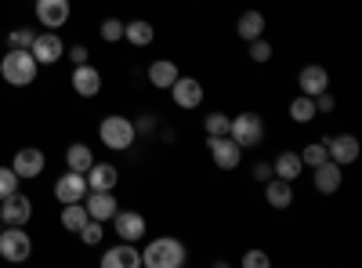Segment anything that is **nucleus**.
I'll use <instances>...</instances> for the list:
<instances>
[{"instance_id":"obj_1","label":"nucleus","mask_w":362,"mask_h":268,"mask_svg":"<svg viewBox=\"0 0 362 268\" xmlns=\"http://www.w3.org/2000/svg\"><path fill=\"white\" fill-rule=\"evenodd\" d=\"M40 73V62L33 58L29 47H11L4 58H0V76H4L11 87H29Z\"/></svg>"},{"instance_id":"obj_2","label":"nucleus","mask_w":362,"mask_h":268,"mask_svg":"<svg viewBox=\"0 0 362 268\" xmlns=\"http://www.w3.org/2000/svg\"><path fill=\"white\" fill-rule=\"evenodd\" d=\"M185 257H189L185 243L174 240V235H160V240L145 243V250H141V264L145 268H181Z\"/></svg>"},{"instance_id":"obj_3","label":"nucleus","mask_w":362,"mask_h":268,"mask_svg":"<svg viewBox=\"0 0 362 268\" xmlns=\"http://www.w3.org/2000/svg\"><path fill=\"white\" fill-rule=\"evenodd\" d=\"M98 138H102L105 148L127 153V148L134 145V138H138V127H134V120H127V116H105L102 127H98Z\"/></svg>"},{"instance_id":"obj_4","label":"nucleus","mask_w":362,"mask_h":268,"mask_svg":"<svg viewBox=\"0 0 362 268\" xmlns=\"http://www.w3.org/2000/svg\"><path fill=\"white\" fill-rule=\"evenodd\" d=\"M228 138L239 148H254L264 138V120L257 112H239V116H232V124H228Z\"/></svg>"},{"instance_id":"obj_5","label":"nucleus","mask_w":362,"mask_h":268,"mask_svg":"<svg viewBox=\"0 0 362 268\" xmlns=\"http://www.w3.org/2000/svg\"><path fill=\"white\" fill-rule=\"evenodd\" d=\"M29 254H33V240L25 235V225L0 228V257L4 261H25Z\"/></svg>"},{"instance_id":"obj_6","label":"nucleus","mask_w":362,"mask_h":268,"mask_svg":"<svg viewBox=\"0 0 362 268\" xmlns=\"http://www.w3.org/2000/svg\"><path fill=\"white\" fill-rule=\"evenodd\" d=\"M206 153H210V160H214V167H221V170H235L239 163H243V148H239L228 134L206 138Z\"/></svg>"},{"instance_id":"obj_7","label":"nucleus","mask_w":362,"mask_h":268,"mask_svg":"<svg viewBox=\"0 0 362 268\" xmlns=\"http://www.w3.org/2000/svg\"><path fill=\"white\" fill-rule=\"evenodd\" d=\"M29 51H33V58H37L40 66H54L58 58L66 54V44H62V37H58L54 29H47V33L33 37V44H29Z\"/></svg>"},{"instance_id":"obj_8","label":"nucleus","mask_w":362,"mask_h":268,"mask_svg":"<svg viewBox=\"0 0 362 268\" xmlns=\"http://www.w3.org/2000/svg\"><path fill=\"white\" fill-rule=\"evenodd\" d=\"M170 98L177 109H196V105H203V83L196 76H177L170 83Z\"/></svg>"},{"instance_id":"obj_9","label":"nucleus","mask_w":362,"mask_h":268,"mask_svg":"<svg viewBox=\"0 0 362 268\" xmlns=\"http://www.w3.org/2000/svg\"><path fill=\"white\" fill-rule=\"evenodd\" d=\"M83 196H87V174H80V170H66L54 182V199L58 203H80Z\"/></svg>"},{"instance_id":"obj_10","label":"nucleus","mask_w":362,"mask_h":268,"mask_svg":"<svg viewBox=\"0 0 362 268\" xmlns=\"http://www.w3.org/2000/svg\"><path fill=\"white\" fill-rule=\"evenodd\" d=\"M112 228L124 243H141L145 240V218L138 211H116L112 214Z\"/></svg>"},{"instance_id":"obj_11","label":"nucleus","mask_w":362,"mask_h":268,"mask_svg":"<svg viewBox=\"0 0 362 268\" xmlns=\"http://www.w3.org/2000/svg\"><path fill=\"white\" fill-rule=\"evenodd\" d=\"M315 174H312V185L322 192V196H334L341 185H344V167L341 163H334V160H322L319 167H312Z\"/></svg>"},{"instance_id":"obj_12","label":"nucleus","mask_w":362,"mask_h":268,"mask_svg":"<svg viewBox=\"0 0 362 268\" xmlns=\"http://www.w3.org/2000/svg\"><path fill=\"white\" fill-rule=\"evenodd\" d=\"M0 218H4V225H25L33 218V203L22 192H11L8 199H0Z\"/></svg>"},{"instance_id":"obj_13","label":"nucleus","mask_w":362,"mask_h":268,"mask_svg":"<svg viewBox=\"0 0 362 268\" xmlns=\"http://www.w3.org/2000/svg\"><path fill=\"white\" fill-rule=\"evenodd\" d=\"M326 156L334 160V163H341V167L355 163V160H358V138H351V134L326 138Z\"/></svg>"},{"instance_id":"obj_14","label":"nucleus","mask_w":362,"mask_h":268,"mask_svg":"<svg viewBox=\"0 0 362 268\" xmlns=\"http://www.w3.org/2000/svg\"><path fill=\"white\" fill-rule=\"evenodd\" d=\"M73 91H76L80 98H95V95L102 91V73L90 66V62H80V66L73 69Z\"/></svg>"},{"instance_id":"obj_15","label":"nucleus","mask_w":362,"mask_h":268,"mask_svg":"<svg viewBox=\"0 0 362 268\" xmlns=\"http://www.w3.org/2000/svg\"><path fill=\"white\" fill-rule=\"evenodd\" d=\"M37 18L44 29H62L69 22V0H37Z\"/></svg>"},{"instance_id":"obj_16","label":"nucleus","mask_w":362,"mask_h":268,"mask_svg":"<svg viewBox=\"0 0 362 268\" xmlns=\"http://www.w3.org/2000/svg\"><path fill=\"white\" fill-rule=\"evenodd\" d=\"M138 264H141L138 243H116L102 254V268H138Z\"/></svg>"},{"instance_id":"obj_17","label":"nucleus","mask_w":362,"mask_h":268,"mask_svg":"<svg viewBox=\"0 0 362 268\" xmlns=\"http://www.w3.org/2000/svg\"><path fill=\"white\" fill-rule=\"evenodd\" d=\"M44 153L40 148H33V145H25V148H18L15 153V163H11V170L18 174V177H40L44 174Z\"/></svg>"},{"instance_id":"obj_18","label":"nucleus","mask_w":362,"mask_h":268,"mask_svg":"<svg viewBox=\"0 0 362 268\" xmlns=\"http://www.w3.org/2000/svg\"><path fill=\"white\" fill-rule=\"evenodd\" d=\"M83 206H87V214L95 218V221H102V225L119 211V203H116L112 192H90V189H87V196H83Z\"/></svg>"},{"instance_id":"obj_19","label":"nucleus","mask_w":362,"mask_h":268,"mask_svg":"<svg viewBox=\"0 0 362 268\" xmlns=\"http://www.w3.org/2000/svg\"><path fill=\"white\" fill-rule=\"evenodd\" d=\"M116 182H119V170L112 163H98V160L90 163V170H87V189L90 192H112Z\"/></svg>"},{"instance_id":"obj_20","label":"nucleus","mask_w":362,"mask_h":268,"mask_svg":"<svg viewBox=\"0 0 362 268\" xmlns=\"http://www.w3.org/2000/svg\"><path fill=\"white\" fill-rule=\"evenodd\" d=\"M264 199H268L272 211H286V206L293 203V182H283V177L272 174L264 182Z\"/></svg>"},{"instance_id":"obj_21","label":"nucleus","mask_w":362,"mask_h":268,"mask_svg":"<svg viewBox=\"0 0 362 268\" xmlns=\"http://www.w3.org/2000/svg\"><path fill=\"white\" fill-rule=\"evenodd\" d=\"M297 87H300V95L315 98V95H322L326 87H329V73L322 66H305V69H300V76H297Z\"/></svg>"},{"instance_id":"obj_22","label":"nucleus","mask_w":362,"mask_h":268,"mask_svg":"<svg viewBox=\"0 0 362 268\" xmlns=\"http://www.w3.org/2000/svg\"><path fill=\"white\" fill-rule=\"evenodd\" d=\"M181 76L177 62H170V58H156L153 66H148V83L160 87V91H170V83Z\"/></svg>"},{"instance_id":"obj_23","label":"nucleus","mask_w":362,"mask_h":268,"mask_svg":"<svg viewBox=\"0 0 362 268\" xmlns=\"http://www.w3.org/2000/svg\"><path fill=\"white\" fill-rule=\"evenodd\" d=\"M300 170H305V163H300V153H290V148H283V153L276 156V163H272V174L283 177V182H297Z\"/></svg>"},{"instance_id":"obj_24","label":"nucleus","mask_w":362,"mask_h":268,"mask_svg":"<svg viewBox=\"0 0 362 268\" xmlns=\"http://www.w3.org/2000/svg\"><path fill=\"white\" fill-rule=\"evenodd\" d=\"M124 40L134 44V47H148V44L156 40V29H153V22H145V18L124 22Z\"/></svg>"},{"instance_id":"obj_25","label":"nucleus","mask_w":362,"mask_h":268,"mask_svg":"<svg viewBox=\"0 0 362 268\" xmlns=\"http://www.w3.org/2000/svg\"><path fill=\"white\" fill-rule=\"evenodd\" d=\"M235 33H239V40L264 37V15L261 11H243V15H239V22H235Z\"/></svg>"},{"instance_id":"obj_26","label":"nucleus","mask_w":362,"mask_h":268,"mask_svg":"<svg viewBox=\"0 0 362 268\" xmlns=\"http://www.w3.org/2000/svg\"><path fill=\"white\" fill-rule=\"evenodd\" d=\"M87 221H90V214H87L83 199H80V203H62V228H66V232H80Z\"/></svg>"},{"instance_id":"obj_27","label":"nucleus","mask_w":362,"mask_h":268,"mask_svg":"<svg viewBox=\"0 0 362 268\" xmlns=\"http://www.w3.org/2000/svg\"><path fill=\"white\" fill-rule=\"evenodd\" d=\"M315 98H308V95H297L293 102H290V120L293 124H312L315 120Z\"/></svg>"},{"instance_id":"obj_28","label":"nucleus","mask_w":362,"mask_h":268,"mask_svg":"<svg viewBox=\"0 0 362 268\" xmlns=\"http://www.w3.org/2000/svg\"><path fill=\"white\" fill-rule=\"evenodd\" d=\"M66 163H69V170H80V174H87L90 170V163H95V153H90L87 145H69L66 148Z\"/></svg>"},{"instance_id":"obj_29","label":"nucleus","mask_w":362,"mask_h":268,"mask_svg":"<svg viewBox=\"0 0 362 268\" xmlns=\"http://www.w3.org/2000/svg\"><path fill=\"white\" fill-rule=\"evenodd\" d=\"M322 160H329L326 156V141H308L305 148H300V163L305 167H319Z\"/></svg>"},{"instance_id":"obj_30","label":"nucleus","mask_w":362,"mask_h":268,"mask_svg":"<svg viewBox=\"0 0 362 268\" xmlns=\"http://www.w3.org/2000/svg\"><path fill=\"white\" fill-rule=\"evenodd\" d=\"M228 124H232V116H225V112H210L206 120H203V131H206V138H218V134H228Z\"/></svg>"},{"instance_id":"obj_31","label":"nucleus","mask_w":362,"mask_h":268,"mask_svg":"<svg viewBox=\"0 0 362 268\" xmlns=\"http://www.w3.org/2000/svg\"><path fill=\"white\" fill-rule=\"evenodd\" d=\"M18 182H22V177L11 167H0V199H8L11 192H18Z\"/></svg>"},{"instance_id":"obj_32","label":"nucleus","mask_w":362,"mask_h":268,"mask_svg":"<svg viewBox=\"0 0 362 268\" xmlns=\"http://www.w3.org/2000/svg\"><path fill=\"white\" fill-rule=\"evenodd\" d=\"M247 47H250V58H254L257 66L272 62V44H268L264 37H257V40H247Z\"/></svg>"},{"instance_id":"obj_33","label":"nucleus","mask_w":362,"mask_h":268,"mask_svg":"<svg viewBox=\"0 0 362 268\" xmlns=\"http://www.w3.org/2000/svg\"><path fill=\"white\" fill-rule=\"evenodd\" d=\"M76 235L83 240V247H95V243H102V221H95V218H90V221H87V225H83Z\"/></svg>"},{"instance_id":"obj_34","label":"nucleus","mask_w":362,"mask_h":268,"mask_svg":"<svg viewBox=\"0 0 362 268\" xmlns=\"http://www.w3.org/2000/svg\"><path fill=\"white\" fill-rule=\"evenodd\" d=\"M102 40H105V44L124 40V22H119V18H105V22H102Z\"/></svg>"},{"instance_id":"obj_35","label":"nucleus","mask_w":362,"mask_h":268,"mask_svg":"<svg viewBox=\"0 0 362 268\" xmlns=\"http://www.w3.org/2000/svg\"><path fill=\"white\" fill-rule=\"evenodd\" d=\"M243 264H247V268H268L272 257H268L264 250H247V254H243Z\"/></svg>"},{"instance_id":"obj_36","label":"nucleus","mask_w":362,"mask_h":268,"mask_svg":"<svg viewBox=\"0 0 362 268\" xmlns=\"http://www.w3.org/2000/svg\"><path fill=\"white\" fill-rule=\"evenodd\" d=\"M33 37L37 33H29V29H15V33L8 37V47H29V44H33Z\"/></svg>"},{"instance_id":"obj_37","label":"nucleus","mask_w":362,"mask_h":268,"mask_svg":"<svg viewBox=\"0 0 362 268\" xmlns=\"http://www.w3.org/2000/svg\"><path fill=\"white\" fill-rule=\"evenodd\" d=\"M334 109H337V98L329 95V91L315 95V112H334Z\"/></svg>"},{"instance_id":"obj_38","label":"nucleus","mask_w":362,"mask_h":268,"mask_svg":"<svg viewBox=\"0 0 362 268\" xmlns=\"http://www.w3.org/2000/svg\"><path fill=\"white\" fill-rule=\"evenodd\" d=\"M66 54L73 58V66H80V62H87V47H83V44H76V47H69Z\"/></svg>"},{"instance_id":"obj_39","label":"nucleus","mask_w":362,"mask_h":268,"mask_svg":"<svg viewBox=\"0 0 362 268\" xmlns=\"http://www.w3.org/2000/svg\"><path fill=\"white\" fill-rule=\"evenodd\" d=\"M254 177H257V182H268V177H272V163H257L254 167Z\"/></svg>"},{"instance_id":"obj_40","label":"nucleus","mask_w":362,"mask_h":268,"mask_svg":"<svg viewBox=\"0 0 362 268\" xmlns=\"http://www.w3.org/2000/svg\"><path fill=\"white\" fill-rule=\"evenodd\" d=\"M153 124H156V116H141L134 127H138V134H145V131H153Z\"/></svg>"},{"instance_id":"obj_41","label":"nucleus","mask_w":362,"mask_h":268,"mask_svg":"<svg viewBox=\"0 0 362 268\" xmlns=\"http://www.w3.org/2000/svg\"><path fill=\"white\" fill-rule=\"evenodd\" d=\"M0 225H4V218H0Z\"/></svg>"}]
</instances>
